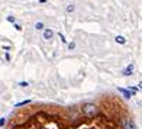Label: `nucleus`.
Masks as SVG:
<instances>
[{
    "label": "nucleus",
    "mask_w": 142,
    "mask_h": 129,
    "mask_svg": "<svg viewBox=\"0 0 142 129\" xmlns=\"http://www.w3.org/2000/svg\"><path fill=\"white\" fill-rule=\"evenodd\" d=\"M81 112L87 119H93L99 115V109L94 103H84L81 106Z\"/></svg>",
    "instance_id": "obj_1"
},
{
    "label": "nucleus",
    "mask_w": 142,
    "mask_h": 129,
    "mask_svg": "<svg viewBox=\"0 0 142 129\" xmlns=\"http://www.w3.org/2000/svg\"><path fill=\"white\" fill-rule=\"evenodd\" d=\"M122 126H123V129H136V125H135V122H133V120H130V119H126V120H123Z\"/></svg>",
    "instance_id": "obj_2"
},
{
    "label": "nucleus",
    "mask_w": 142,
    "mask_h": 129,
    "mask_svg": "<svg viewBox=\"0 0 142 129\" xmlns=\"http://www.w3.org/2000/svg\"><path fill=\"white\" fill-rule=\"evenodd\" d=\"M133 70H135V64H129L126 68L123 70V76H132Z\"/></svg>",
    "instance_id": "obj_3"
},
{
    "label": "nucleus",
    "mask_w": 142,
    "mask_h": 129,
    "mask_svg": "<svg viewBox=\"0 0 142 129\" xmlns=\"http://www.w3.org/2000/svg\"><path fill=\"white\" fill-rule=\"evenodd\" d=\"M52 36H54V31L49 28H47L44 31V39H52Z\"/></svg>",
    "instance_id": "obj_4"
},
{
    "label": "nucleus",
    "mask_w": 142,
    "mask_h": 129,
    "mask_svg": "<svg viewBox=\"0 0 142 129\" xmlns=\"http://www.w3.org/2000/svg\"><path fill=\"white\" fill-rule=\"evenodd\" d=\"M117 91H120V93H122V94L125 96V97H126V99H130V97H132V93H130L129 90H126V88L117 87Z\"/></svg>",
    "instance_id": "obj_5"
},
{
    "label": "nucleus",
    "mask_w": 142,
    "mask_h": 129,
    "mask_svg": "<svg viewBox=\"0 0 142 129\" xmlns=\"http://www.w3.org/2000/svg\"><path fill=\"white\" fill-rule=\"evenodd\" d=\"M115 41H116L117 44H120V45H125V44H126V39H125V36H122V35H117L116 38H115Z\"/></svg>",
    "instance_id": "obj_6"
},
{
    "label": "nucleus",
    "mask_w": 142,
    "mask_h": 129,
    "mask_svg": "<svg viewBox=\"0 0 142 129\" xmlns=\"http://www.w3.org/2000/svg\"><path fill=\"white\" fill-rule=\"evenodd\" d=\"M35 29H36V31H42V29H44V31H45L47 28H45V25L42 22H36V23H35Z\"/></svg>",
    "instance_id": "obj_7"
},
{
    "label": "nucleus",
    "mask_w": 142,
    "mask_h": 129,
    "mask_svg": "<svg viewBox=\"0 0 142 129\" xmlns=\"http://www.w3.org/2000/svg\"><path fill=\"white\" fill-rule=\"evenodd\" d=\"M74 9H76V6H74V4H68V6L65 7V10L68 13H71V12H74Z\"/></svg>",
    "instance_id": "obj_8"
},
{
    "label": "nucleus",
    "mask_w": 142,
    "mask_h": 129,
    "mask_svg": "<svg viewBox=\"0 0 142 129\" xmlns=\"http://www.w3.org/2000/svg\"><path fill=\"white\" fill-rule=\"evenodd\" d=\"M31 103V100H25V102H20V103L16 104V107H20V106H25V104H29Z\"/></svg>",
    "instance_id": "obj_9"
},
{
    "label": "nucleus",
    "mask_w": 142,
    "mask_h": 129,
    "mask_svg": "<svg viewBox=\"0 0 142 129\" xmlns=\"http://www.w3.org/2000/svg\"><path fill=\"white\" fill-rule=\"evenodd\" d=\"M7 22L15 23V22H16V18H15V16H7Z\"/></svg>",
    "instance_id": "obj_10"
},
{
    "label": "nucleus",
    "mask_w": 142,
    "mask_h": 129,
    "mask_svg": "<svg viewBox=\"0 0 142 129\" xmlns=\"http://www.w3.org/2000/svg\"><path fill=\"white\" fill-rule=\"evenodd\" d=\"M19 86H20V87H28L29 83H28V81H20V83H19Z\"/></svg>",
    "instance_id": "obj_11"
},
{
    "label": "nucleus",
    "mask_w": 142,
    "mask_h": 129,
    "mask_svg": "<svg viewBox=\"0 0 142 129\" xmlns=\"http://www.w3.org/2000/svg\"><path fill=\"white\" fill-rule=\"evenodd\" d=\"M138 88H139V87H129V91L133 94V93H136V91H138Z\"/></svg>",
    "instance_id": "obj_12"
},
{
    "label": "nucleus",
    "mask_w": 142,
    "mask_h": 129,
    "mask_svg": "<svg viewBox=\"0 0 142 129\" xmlns=\"http://www.w3.org/2000/svg\"><path fill=\"white\" fill-rule=\"evenodd\" d=\"M74 48H76V44H74V42H70L68 44V49L71 51V49H74Z\"/></svg>",
    "instance_id": "obj_13"
},
{
    "label": "nucleus",
    "mask_w": 142,
    "mask_h": 129,
    "mask_svg": "<svg viewBox=\"0 0 142 129\" xmlns=\"http://www.w3.org/2000/svg\"><path fill=\"white\" fill-rule=\"evenodd\" d=\"M60 39H61V41H63V42H64V44H65V42H67V39H65V36H64V35H63V33H60Z\"/></svg>",
    "instance_id": "obj_14"
},
{
    "label": "nucleus",
    "mask_w": 142,
    "mask_h": 129,
    "mask_svg": "<svg viewBox=\"0 0 142 129\" xmlns=\"http://www.w3.org/2000/svg\"><path fill=\"white\" fill-rule=\"evenodd\" d=\"M4 123H6V119H4V117H0V126H3Z\"/></svg>",
    "instance_id": "obj_15"
},
{
    "label": "nucleus",
    "mask_w": 142,
    "mask_h": 129,
    "mask_svg": "<svg viewBox=\"0 0 142 129\" xmlns=\"http://www.w3.org/2000/svg\"><path fill=\"white\" fill-rule=\"evenodd\" d=\"M15 28H16V31H22V26H20V25H16V23H15Z\"/></svg>",
    "instance_id": "obj_16"
},
{
    "label": "nucleus",
    "mask_w": 142,
    "mask_h": 129,
    "mask_svg": "<svg viewBox=\"0 0 142 129\" xmlns=\"http://www.w3.org/2000/svg\"><path fill=\"white\" fill-rule=\"evenodd\" d=\"M138 86H139V90H142V81H141V83H139V84H138Z\"/></svg>",
    "instance_id": "obj_17"
}]
</instances>
